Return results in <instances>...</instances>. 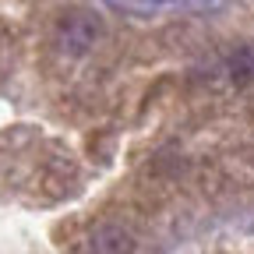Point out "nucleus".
I'll return each instance as SVG.
<instances>
[{
	"mask_svg": "<svg viewBox=\"0 0 254 254\" xmlns=\"http://www.w3.org/2000/svg\"><path fill=\"white\" fill-rule=\"evenodd\" d=\"M103 36V18L92 14V11H78L67 14L57 28V46L67 53V57H85Z\"/></svg>",
	"mask_w": 254,
	"mask_h": 254,
	"instance_id": "1",
	"label": "nucleus"
},
{
	"mask_svg": "<svg viewBox=\"0 0 254 254\" xmlns=\"http://www.w3.org/2000/svg\"><path fill=\"white\" fill-rule=\"evenodd\" d=\"M134 240L124 226H99L92 233V254H131Z\"/></svg>",
	"mask_w": 254,
	"mask_h": 254,
	"instance_id": "2",
	"label": "nucleus"
},
{
	"mask_svg": "<svg viewBox=\"0 0 254 254\" xmlns=\"http://www.w3.org/2000/svg\"><path fill=\"white\" fill-rule=\"evenodd\" d=\"M230 71H233V78H237L240 85L251 81V78H254V53H251V50H240V53L233 57V67H230Z\"/></svg>",
	"mask_w": 254,
	"mask_h": 254,
	"instance_id": "3",
	"label": "nucleus"
}]
</instances>
